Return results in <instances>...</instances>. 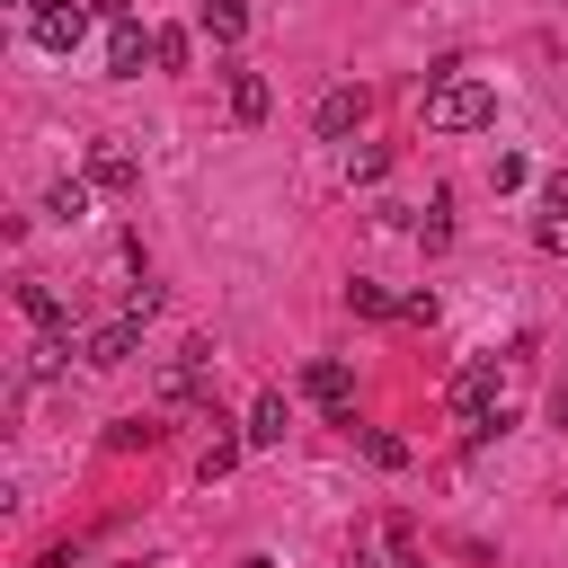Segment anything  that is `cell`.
<instances>
[{
    "label": "cell",
    "instance_id": "obj_23",
    "mask_svg": "<svg viewBox=\"0 0 568 568\" xmlns=\"http://www.w3.org/2000/svg\"><path fill=\"white\" fill-rule=\"evenodd\" d=\"M346 178H355V186H382V178H390V151H382V142L346 151Z\"/></svg>",
    "mask_w": 568,
    "mask_h": 568
},
{
    "label": "cell",
    "instance_id": "obj_7",
    "mask_svg": "<svg viewBox=\"0 0 568 568\" xmlns=\"http://www.w3.org/2000/svg\"><path fill=\"white\" fill-rule=\"evenodd\" d=\"M302 390H311L337 426H355V373H346L337 355H311V364H302Z\"/></svg>",
    "mask_w": 568,
    "mask_h": 568
},
{
    "label": "cell",
    "instance_id": "obj_5",
    "mask_svg": "<svg viewBox=\"0 0 568 568\" xmlns=\"http://www.w3.org/2000/svg\"><path fill=\"white\" fill-rule=\"evenodd\" d=\"M364 115H373V98H364L355 80H337V89H320V106H311V124H320V142H355V133H364Z\"/></svg>",
    "mask_w": 568,
    "mask_h": 568
},
{
    "label": "cell",
    "instance_id": "obj_11",
    "mask_svg": "<svg viewBox=\"0 0 568 568\" xmlns=\"http://www.w3.org/2000/svg\"><path fill=\"white\" fill-rule=\"evenodd\" d=\"M532 248L541 257H568V169L541 178V222H532Z\"/></svg>",
    "mask_w": 568,
    "mask_h": 568
},
{
    "label": "cell",
    "instance_id": "obj_17",
    "mask_svg": "<svg viewBox=\"0 0 568 568\" xmlns=\"http://www.w3.org/2000/svg\"><path fill=\"white\" fill-rule=\"evenodd\" d=\"M346 311H355V320H399V293L373 284V275H355V284H346Z\"/></svg>",
    "mask_w": 568,
    "mask_h": 568
},
{
    "label": "cell",
    "instance_id": "obj_15",
    "mask_svg": "<svg viewBox=\"0 0 568 568\" xmlns=\"http://www.w3.org/2000/svg\"><path fill=\"white\" fill-rule=\"evenodd\" d=\"M284 426H293V408H284V390H257V408H248V453H266V444H284Z\"/></svg>",
    "mask_w": 568,
    "mask_h": 568
},
{
    "label": "cell",
    "instance_id": "obj_2",
    "mask_svg": "<svg viewBox=\"0 0 568 568\" xmlns=\"http://www.w3.org/2000/svg\"><path fill=\"white\" fill-rule=\"evenodd\" d=\"M27 36H36L44 53H80V36H89V0H27Z\"/></svg>",
    "mask_w": 568,
    "mask_h": 568
},
{
    "label": "cell",
    "instance_id": "obj_6",
    "mask_svg": "<svg viewBox=\"0 0 568 568\" xmlns=\"http://www.w3.org/2000/svg\"><path fill=\"white\" fill-rule=\"evenodd\" d=\"M133 346H142V320H89L80 328V364H98V373H115V364H133Z\"/></svg>",
    "mask_w": 568,
    "mask_h": 568
},
{
    "label": "cell",
    "instance_id": "obj_25",
    "mask_svg": "<svg viewBox=\"0 0 568 568\" xmlns=\"http://www.w3.org/2000/svg\"><path fill=\"white\" fill-rule=\"evenodd\" d=\"M124 320H160V284H151V275L124 284Z\"/></svg>",
    "mask_w": 568,
    "mask_h": 568
},
{
    "label": "cell",
    "instance_id": "obj_1",
    "mask_svg": "<svg viewBox=\"0 0 568 568\" xmlns=\"http://www.w3.org/2000/svg\"><path fill=\"white\" fill-rule=\"evenodd\" d=\"M488 115H497V89L479 71H462V62L426 71V133H479Z\"/></svg>",
    "mask_w": 568,
    "mask_h": 568
},
{
    "label": "cell",
    "instance_id": "obj_9",
    "mask_svg": "<svg viewBox=\"0 0 568 568\" xmlns=\"http://www.w3.org/2000/svg\"><path fill=\"white\" fill-rule=\"evenodd\" d=\"M222 106H231V124H266V106H275L266 71H248V62H222Z\"/></svg>",
    "mask_w": 568,
    "mask_h": 568
},
{
    "label": "cell",
    "instance_id": "obj_16",
    "mask_svg": "<svg viewBox=\"0 0 568 568\" xmlns=\"http://www.w3.org/2000/svg\"><path fill=\"white\" fill-rule=\"evenodd\" d=\"M195 27H204L222 53H231V44L248 36V0H204V9H195Z\"/></svg>",
    "mask_w": 568,
    "mask_h": 568
},
{
    "label": "cell",
    "instance_id": "obj_13",
    "mask_svg": "<svg viewBox=\"0 0 568 568\" xmlns=\"http://www.w3.org/2000/svg\"><path fill=\"white\" fill-rule=\"evenodd\" d=\"M18 320L44 337V328H62V293L44 284V275H18Z\"/></svg>",
    "mask_w": 568,
    "mask_h": 568
},
{
    "label": "cell",
    "instance_id": "obj_20",
    "mask_svg": "<svg viewBox=\"0 0 568 568\" xmlns=\"http://www.w3.org/2000/svg\"><path fill=\"white\" fill-rule=\"evenodd\" d=\"M160 444V417H115L106 426V453H151Z\"/></svg>",
    "mask_w": 568,
    "mask_h": 568
},
{
    "label": "cell",
    "instance_id": "obj_12",
    "mask_svg": "<svg viewBox=\"0 0 568 568\" xmlns=\"http://www.w3.org/2000/svg\"><path fill=\"white\" fill-rule=\"evenodd\" d=\"M142 62H151V27L142 18L106 27V80H142Z\"/></svg>",
    "mask_w": 568,
    "mask_h": 568
},
{
    "label": "cell",
    "instance_id": "obj_8",
    "mask_svg": "<svg viewBox=\"0 0 568 568\" xmlns=\"http://www.w3.org/2000/svg\"><path fill=\"white\" fill-rule=\"evenodd\" d=\"M346 568H426L417 559V541H408V515H382L373 524V541H355V559Z\"/></svg>",
    "mask_w": 568,
    "mask_h": 568
},
{
    "label": "cell",
    "instance_id": "obj_27",
    "mask_svg": "<svg viewBox=\"0 0 568 568\" xmlns=\"http://www.w3.org/2000/svg\"><path fill=\"white\" fill-rule=\"evenodd\" d=\"M89 9H98V18H115V27H124V18H133V9H142V0H89Z\"/></svg>",
    "mask_w": 568,
    "mask_h": 568
},
{
    "label": "cell",
    "instance_id": "obj_24",
    "mask_svg": "<svg viewBox=\"0 0 568 568\" xmlns=\"http://www.w3.org/2000/svg\"><path fill=\"white\" fill-rule=\"evenodd\" d=\"M444 240H453V195H435L426 222H417V248H444Z\"/></svg>",
    "mask_w": 568,
    "mask_h": 568
},
{
    "label": "cell",
    "instance_id": "obj_29",
    "mask_svg": "<svg viewBox=\"0 0 568 568\" xmlns=\"http://www.w3.org/2000/svg\"><path fill=\"white\" fill-rule=\"evenodd\" d=\"M240 568H275V559H266V550H248V559H240Z\"/></svg>",
    "mask_w": 568,
    "mask_h": 568
},
{
    "label": "cell",
    "instance_id": "obj_18",
    "mask_svg": "<svg viewBox=\"0 0 568 568\" xmlns=\"http://www.w3.org/2000/svg\"><path fill=\"white\" fill-rule=\"evenodd\" d=\"M89 195H98L89 178H53V186H44V213H53V222H80V213H89Z\"/></svg>",
    "mask_w": 568,
    "mask_h": 568
},
{
    "label": "cell",
    "instance_id": "obj_3",
    "mask_svg": "<svg viewBox=\"0 0 568 568\" xmlns=\"http://www.w3.org/2000/svg\"><path fill=\"white\" fill-rule=\"evenodd\" d=\"M204 390H213V346H204V337H186V346L160 364V399H169V408H186V399H204Z\"/></svg>",
    "mask_w": 568,
    "mask_h": 568
},
{
    "label": "cell",
    "instance_id": "obj_19",
    "mask_svg": "<svg viewBox=\"0 0 568 568\" xmlns=\"http://www.w3.org/2000/svg\"><path fill=\"white\" fill-rule=\"evenodd\" d=\"M186 53H195L186 27H151V71H186Z\"/></svg>",
    "mask_w": 568,
    "mask_h": 568
},
{
    "label": "cell",
    "instance_id": "obj_14",
    "mask_svg": "<svg viewBox=\"0 0 568 568\" xmlns=\"http://www.w3.org/2000/svg\"><path fill=\"white\" fill-rule=\"evenodd\" d=\"M71 355H80V337H71V328H44V337L27 346V382H53V373H71Z\"/></svg>",
    "mask_w": 568,
    "mask_h": 568
},
{
    "label": "cell",
    "instance_id": "obj_26",
    "mask_svg": "<svg viewBox=\"0 0 568 568\" xmlns=\"http://www.w3.org/2000/svg\"><path fill=\"white\" fill-rule=\"evenodd\" d=\"M399 320L408 328H435V293H399Z\"/></svg>",
    "mask_w": 568,
    "mask_h": 568
},
{
    "label": "cell",
    "instance_id": "obj_28",
    "mask_svg": "<svg viewBox=\"0 0 568 568\" xmlns=\"http://www.w3.org/2000/svg\"><path fill=\"white\" fill-rule=\"evenodd\" d=\"M550 426H559V435H568V382H559V390H550Z\"/></svg>",
    "mask_w": 568,
    "mask_h": 568
},
{
    "label": "cell",
    "instance_id": "obj_22",
    "mask_svg": "<svg viewBox=\"0 0 568 568\" xmlns=\"http://www.w3.org/2000/svg\"><path fill=\"white\" fill-rule=\"evenodd\" d=\"M240 453H248V435H213L195 470H204V479H231V470H240Z\"/></svg>",
    "mask_w": 568,
    "mask_h": 568
},
{
    "label": "cell",
    "instance_id": "obj_4",
    "mask_svg": "<svg viewBox=\"0 0 568 568\" xmlns=\"http://www.w3.org/2000/svg\"><path fill=\"white\" fill-rule=\"evenodd\" d=\"M444 399H453V417H462V426H488V417L506 408V399H497V364H488V355H470V364L453 373V390H444Z\"/></svg>",
    "mask_w": 568,
    "mask_h": 568
},
{
    "label": "cell",
    "instance_id": "obj_10",
    "mask_svg": "<svg viewBox=\"0 0 568 568\" xmlns=\"http://www.w3.org/2000/svg\"><path fill=\"white\" fill-rule=\"evenodd\" d=\"M80 178H89L98 195H133V186H142V160H133L124 142H89V169H80Z\"/></svg>",
    "mask_w": 568,
    "mask_h": 568
},
{
    "label": "cell",
    "instance_id": "obj_21",
    "mask_svg": "<svg viewBox=\"0 0 568 568\" xmlns=\"http://www.w3.org/2000/svg\"><path fill=\"white\" fill-rule=\"evenodd\" d=\"M364 462H373V470H408V444H399L390 426H364Z\"/></svg>",
    "mask_w": 568,
    "mask_h": 568
}]
</instances>
